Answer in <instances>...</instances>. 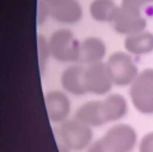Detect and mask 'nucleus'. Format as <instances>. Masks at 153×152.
Listing matches in <instances>:
<instances>
[{"mask_svg": "<svg viewBox=\"0 0 153 152\" xmlns=\"http://www.w3.org/2000/svg\"><path fill=\"white\" fill-rule=\"evenodd\" d=\"M92 139V127L82 123L75 117L60 123L59 140L62 148H66L68 152L86 150L91 145Z\"/></svg>", "mask_w": 153, "mask_h": 152, "instance_id": "nucleus-1", "label": "nucleus"}, {"mask_svg": "<svg viewBox=\"0 0 153 152\" xmlns=\"http://www.w3.org/2000/svg\"><path fill=\"white\" fill-rule=\"evenodd\" d=\"M106 54V44L99 37H86L80 42L79 62L82 65H92L102 62Z\"/></svg>", "mask_w": 153, "mask_h": 152, "instance_id": "nucleus-10", "label": "nucleus"}, {"mask_svg": "<svg viewBox=\"0 0 153 152\" xmlns=\"http://www.w3.org/2000/svg\"><path fill=\"white\" fill-rule=\"evenodd\" d=\"M139 152H153V132L145 134L139 142Z\"/></svg>", "mask_w": 153, "mask_h": 152, "instance_id": "nucleus-19", "label": "nucleus"}, {"mask_svg": "<svg viewBox=\"0 0 153 152\" xmlns=\"http://www.w3.org/2000/svg\"><path fill=\"white\" fill-rule=\"evenodd\" d=\"M86 152H111L102 139H97L96 141H92L91 145L86 148Z\"/></svg>", "mask_w": 153, "mask_h": 152, "instance_id": "nucleus-20", "label": "nucleus"}, {"mask_svg": "<svg viewBox=\"0 0 153 152\" xmlns=\"http://www.w3.org/2000/svg\"><path fill=\"white\" fill-rule=\"evenodd\" d=\"M37 53H38V63L41 68V73H43L49 57H51L50 48H49V39H47L43 35L37 36Z\"/></svg>", "mask_w": 153, "mask_h": 152, "instance_id": "nucleus-16", "label": "nucleus"}, {"mask_svg": "<svg viewBox=\"0 0 153 152\" xmlns=\"http://www.w3.org/2000/svg\"><path fill=\"white\" fill-rule=\"evenodd\" d=\"M147 25L146 18L142 16V13H133L124 11L120 7V11L117 16L115 17L112 22V28L114 30L124 36L134 35L141 31H145Z\"/></svg>", "mask_w": 153, "mask_h": 152, "instance_id": "nucleus-9", "label": "nucleus"}, {"mask_svg": "<svg viewBox=\"0 0 153 152\" xmlns=\"http://www.w3.org/2000/svg\"><path fill=\"white\" fill-rule=\"evenodd\" d=\"M105 63L108 66L114 85L118 87L130 86L140 73L131 55L127 51L112 53Z\"/></svg>", "mask_w": 153, "mask_h": 152, "instance_id": "nucleus-4", "label": "nucleus"}, {"mask_svg": "<svg viewBox=\"0 0 153 152\" xmlns=\"http://www.w3.org/2000/svg\"><path fill=\"white\" fill-rule=\"evenodd\" d=\"M85 65L80 62H74L62 71L61 86L65 92L78 97L88 93L85 85Z\"/></svg>", "mask_w": 153, "mask_h": 152, "instance_id": "nucleus-7", "label": "nucleus"}, {"mask_svg": "<svg viewBox=\"0 0 153 152\" xmlns=\"http://www.w3.org/2000/svg\"><path fill=\"white\" fill-rule=\"evenodd\" d=\"M123 47L130 55H145L153 51V34L141 31L134 35L126 36Z\"/></svg>", "mask_w": 153, "mask_h": 152, "instance_id": "nucleus-14", "label": "nucleus"}, {"mask_svg": "<svg viewBox=\"0 0 153 152\" xmlns=\"http://www.w3.org/2000/svg\"><path fill=\"white\" fill-rule=\"evenodd\" d=\"M134 108L143 115H153V68H145L129 86Z\"/></svg>", "mask_w": 153, "mask_h": 152, "instance_id": "nucleus-2", "label": "nucleus"}, {"mask_svg": "<svg viewBox=\"0 0 153 152\" xmlns=\"http://www.w3.org/2000/svg\"><path fill=\"white\" fill-rule=\"evenodd\" d=\"M74 117L90 127H100L106 123L103 116L102 101H88L81 104L76 109Z\"/></svg>", "mask_w": 153, "mask_h": 152, "instance_id": "nucleus-12", "label": "nucleus"}, {"mask_svg": "<svg viewBox=\"0 0 153 152\" xmlns=\"http://www.w3.org/2000/svg\"><path fill=\"white\" fill-rule=\"evenodd\" d=\"M48 17H51V6L45 0L37 1V23L43 24Z\"/></svg>", "mask_w": 153, "mask_h": 152, "instance_id": "nucleus-18", "label": "nucleus"}, {"mask_svg": "<svg viewBox=\"0 0 153 152\" xmlns=\"http://www.w3.org/2000/svg\"><path fill=\"white\" fill-rule=\"evenodd\" d=\"M48 117L54 123H62L68 120L71 114V101L67 92L60 90H51L44 97Z\"/></svg>", "mask_w": 153, "mask_h": 152, "instance_id": "nucleus-8", "label": "nucleus"}, {"mask_svg": "<svg viewBox=\"0 0 153 152\" xmlns=\"http://www.w3.org/2000/svg\"><path fill=\"white\" fill-rule=\"evenodd\" d=\"M85 85L88 93H93L96 96L108 95L115 85L112 83L106 63L102 61L86 66Z\"/></svg>", "mask_w": 153, "mask_h": 152, "instance_id": "nucleus-6", "label": "nucleus"}, {"mask_svg": "<svg viewBox=\"0 0 153 152\" xmlns=\"http://www.w3.org/2000/svg\"><path fill=\"white\" fill-rule=\"evenodd\" d=\"M51 7H54V6H57V5H60V4H62V2H65V1H67V0H45Z\"/></svg>", "mask_w": 153, "mask_h": 152, "instance_id": "nucleus-21", "label": "nucleus"}, {"mask_svg": "<svg viewBox=\"0 0 153 152\" xmlns=\"http://www.w3.org/2000/svg\"><path fill=\"white\" fill-rule=\"evenodd\" d=\"M51 57L60 62H79L80 42L69 29H57L49 37Z\"/></svg>", "mask_w": 153, "mask_h": 152, "instance_id": "nucleus-3", "label": "nucleus"}, {"mask_svg": "<svg viewBox=\"0 0 153 152\" xmlns=\"http://www.w3.org/2000/svg\"><path fill=\"white\" fill-rule=\"evenodd\" d=\"M88 11L96 22L112 23L120 11V6L114 0H92Z\"/></svg>", "mask_w": 153, "mask_h": 152, "instance_id": "nucleus-15", "label": "nucleus"}, {"mask_svg": "<svg viewBox=\"0 0 153 152\" xmlns=\"http://www.w3.org/2000/svg\"><path fill=\"white\" fill-rule=\"evenodd\" d=\"M82 17V7L78 0H67L51 7V18L62 24H75Z\"/></svg>", "mask_w": 153, "mask_h": 152, "instance_id": "nucleus-13", "label": "nucleus"}, {"mask_svg": "<svg viewBox=\"0 0 153 152\" xmlns=\"http://www.w3.org/2000/svg\"><path fill=\"white\" fill-rule=\"evenodd\" d=\"M153 0H121L120 7L133 13H142V8L152 4Z\"/></svg>", "mask_w": 153, "mask_h": 152, "instance_id": "nucleus-17", "label": "nucleus"}, {"mask_svg": "<svg viewBox=\"0 0 153 152\" xmlns=\"http://www.w3.org/2000/svg\"><path fill=\"white\" fill-rule=\"evenodd\" d=\"M100 139L111 152H133L137 144L136 130L128 123L114 124Z\"/></svg>", "mask_w": 153, "mask_h": 152, "instance_id": "nucleus-5", "label": "nucleus"}, {"mask_svg": "<svg viewBox=\"0 0 153 152\" xmlns=\"http://www.w3.org/2000/svg\"><path fill=\"white\" fill-rule=\"evenodd\" d=\"M103 116L108 122L122 120L128 114V103L121 93H111L102 101Z\"/></svg>", "mask_w": 153, "mask_h": 152, "instance_id": "nucleus-11", "label": "nucleus"}]
</instances>
